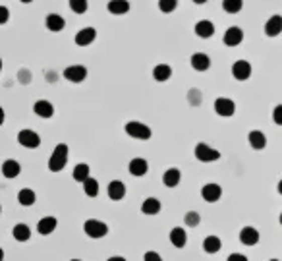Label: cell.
I'll use <instances>...</instances> for the list:
<instances>
[{
  "label": "cell",
  "mask_w": 282,
  "mask_h": 261,
  "mask_svg": "<svg viewBox=\"0 0 282 261\" xmlns=\"http://www.w3.org/2000/svg\"><path fill=\"white\" fill-rule=\"evenodd\" d=\"M68 145L66 143H58L54 151H52V155H50L49 159V170L50 172H60L64 170V166H66V162H68Z\"/></svg>",
  "instance_id": "obj_1"
},
{
  "label": "cell",
  "mask_w": 282,
  "mask_h": 261,
  "mask_svg": "<svg viewBox=\"0 0 282 261\" xmlns=\"http://www.w3.org/2000/svg\"><path fill=\"white\" fill-rule=\"evenodd\" d=\"M124 130H126V134L130 137H134V139H141V141H147L149 137H151V128L147 124H141V122H128V124L124 126Z\"/></svg>",
  "instance_id": "obj_2"
},
{
  "label": "cell",
  "mask_w": 282,
  "mask_h": 261,
  "mask_svg": "<svg viewBox=\"0 0 282 261\" xmlns=\"http://www.w3.org/2000/svg\"><path fill=\"white\" fill-rule=\"evenodd\" d=\"M196 159L201 162H215L221 159V151L213 149L207 143H197L196 145Z\"/></svg>",
  "instance_id": "obj_3"
},
{
  "label": "cell",
  "mask_w": 282,
  "mask_h": 261,
  "mask_svg": "<svg viewBox=\"0 0 282 261\" xmlns=\"http://www.w3.org/2000/svg\"><path fill=\"white\" fill-rule=\"evenodd\" d=\"M83 230L89 238H105L107 232H109V226L103 223V221H97V219H89L83 224Z\"/></svg>",
  "instance_id": "obj_4"
},
{
  "label": "cell",
  "mask_w": 282,
  "mask_h": 261,
  "mask_svg": "<svg viewBox=\"0 0 282 261\" xmlns=\"http://www.w3.org/2000/svg\"><path fill=\"white\" fill-rule=\"evenodd\" d=\"M18 141H20V145H24L27 149H37L39 145H41V137L33 130H22L18 134Z\"/></svg>",
  "instance_id": "obj_5"
},
{
  "label": "cell",
  "mask_w": 282,
  "mask_h": 261,
  "mask_svg": "<svg viewBox=\"0 0 282 261\" xmlns=\"http://www.w3.org/2000/svg\"><path fill=\"white\" fill-rule=\"evenodd\" d=\"M64 77L72 83H81L83 79L87 77V68L81 66V64H74V66H68L64 70Z\"/></svg>",
  "instance_id": "obj_6"
},
{
  "label": "cell",
  "mask_w": 282,
  "mask_h": 261,
  "mask_svg": "<svg viewBox=\"0 0 282 261\" xmlns=\"http://www.w3.org/2000/svg\"><path fill=\"white\" fill-rule=\"evenodd\" d=\"M215 112H217L219 116L228 118V116H232L234 112H236V105H234V101L228 99V97H219V99L215 101Z\"/></svg>",
  "instance_id": "obj_7"
},
{
  "label": "cell",
  "mask_w": 282,
  "mask_h": 261,
  "mask_svg": "<svg viewBox=\"0 0 282 261\" xmlns=\"http://www.w3.org/2000/svg\"><path fill=\"white\" fill-rule=\"evenodd\" d=\"M232 75L234 79H238V81L249 79V75H251V64L247 62V60H236L232 64Z\"/></svg>",
  "instance_id": "obj_8"
},
{
  "label": "cell",
  "mask_w": 282,
  "mask_h": 261,
  "mask_svg": "<svg viewBox=\"0 0 282 261\" xmlns=\"http://www.w3.org/2000/svg\"><path fill=\"white\" fill-rule=\"evenodd\" d=\"M282 33V16L274 14L265 22V35L267 37H278Z\"/></svg>",
  "instance_id": "obj_9"
},
{
  "label": "cell",
  "mask_w": 282,
  "mask_h": 261,
  "mask_svg": "<svg viewBox=\"0 0 282 261\" xmlns=\"http://www.w3.org/2000/svg\"><path fill=\"white\" fill-rule=\"evenodd\" d=\"M95 37H97V29L95 27H83V29H79L75 33V45L77 47H87V45H91L95 41Z\"/></svg>",
  "instance_id": "obj_10"
},
{
  "label": "cell",
  "mask_w": 282,
  "mask_h": 261,
  "mask_svg": "<svg viewBox=\"0 0 282 261\" xmlns=\"http://www.w3.org/2000/svg\"><path fill=\"white\" fill-rule=\"evenodd\" d=\"M242 41H244V31L240 27L232 25V27L226 29V33H224V45L226 47H238Z\"/></svg>",
  "instance_id": "obj_11"
},
{
  "label": "cell",
  "mask_w": 282,
  "mask_h": 261,
  "mask_svg": "<svg viewBox=\"0 0 282 261\" xmlns=\"http://www.w3.org/2000/svg\"><path fill=\"white\" fill-rule=\"evenodd\" d=\"M201 196L205 201L209 203H215V201H219L222 196V188L219 184H205V186L201 188Z\"/></svg>",
  "instance_id": "obj_12"
},
{
  "label": "cell",
  "mask_w": 282,
  "mask_h": 261,
  "mask_svg": "<svg viewBox=\"0 0 282 261\" xmlns=\"http://www.w3.org/2000/svg\"><path fill=\"white\" fill-rule=\"evenodd\" d=\"M56 226H58L56 217H43L37 223V232L43 234V236H49V234H52L56 230Z\"/></svg>",
  "instance_id": "obj_13"
},
{
  "label": "cell",
  "mask_w": 282,
  "mask_h": 261,
  "mask_svg": "<svg viewBox=\"0 0 282 261\" xmlns=\"http://www.w3.org/2000/svg\"><path fill=\"white\" fill-rule=\"evenodd\" d=\"M240 242H242L244 246H255L259 242L257 228H253V226H244L242 232H240Z\"/></svg>",
  "instance_id": "obj_14"
},
{
  "label": "cell",
  "mask_w": 282,
  "mask_h": 261,
  "mask_svg": "<svg viewBox=\"0 0 282 261\" xmlns=\"http://www.w3.org/2000/svg\"><path fill=\"white\" fill-rule=\"evenodd\" d=\"M190 62H192V68L197 70V72H207L209 68H211V58H209L207 54H203V52H196Z\"/></svg>",
  "instance_id": "obj_15"
},
{
  "label": "cell",
  "mask_w": 282,
  "mask_h": 261,
  "mask_svg": "<svg viewBox=\"0 0 282 261\" xmlns=\"http://www.w3.org/2000/svg\"><path fill=\"white\" fill-rule=\"evenodd\" d=\"M196 35L201 39H209L215 35V25L213 22H209V20H201V22H197L196 24Z\"/></svg>",
  "instance_id": "obj_16"
},
{
  "label": "cell",
  "mask_w": 282,
  "mask_h": 261,
  "mask_svg": "<svg viewBox=\"0 0 282 261\" xmlns=\"http://www.w3.org/2000/svg\"><path fill=\"white\" fill-rule=\"evenodd\" d=\"M33 112L37 116H41V118H50L54 114V107H52V103H49V101L41 99L33 105Z\"/></svg>",
  "instance_id": "obj_17"
},
{
  "label": "cell",
  "mask_w": 282,
  "mask_h": 261,
  "mask_svg": "<svg viewBox=\"0 0 282 261\" xmlns=\"http://www.w3.org/2000/svg\"><path fill=\"white\" fill-rule=\"evenodd\" d=\"M128 168H130V172L134 174V176H145L149 170V164L145 159H141V157H135V159H132L130 161V164H128Z\"/></svg>",
  "instance_id": "obj_18"
},
{
  "label": "cell",
  "mask_w": 282,
  "mask_h": 261,
  "mask_svg": "<svg viewBox=\"0 0 282 261\" xmlns=\"http://www.w3.org/2000/svg\"><path fill=\"white\" fill-rule=\"evenodd\" d=\"M20 172H22V166L18 161L8 159V161L2 162V176L4 178H16V176H20Z\"/></svg>",
  "instance_id": "obj_19"
},
{
  "label": "cell",
  "mask_w": 282,
  "mask_h": 261,
  "mask_svg": "<svg viewBox=\"0 0 282 261\" xmlns=\"http://www.w3.org/2000/svg\"><path fill=\"white\" fill-rule=\"evenodd\" d=\"M247 141H249V145L253 147V149H265V145H267V137L263 132H259V130H253V132H249V136H247Z\"/></svg>",
  "instance_id": "obj_20"
},
{
  "label": "cell",
  "mask_w": 282,
  "mask_h": 261,
  "mask_svg": "<svg viewBox=\"0 0 282 261\" xmlns=\"http://www.w3.org/2000/svg\"><path fill=\"white\" fill-rule=\"evenodd\" d=\"M126 196V186H124V182L120 180H112L111 184H109V198L114 199V201H120L124 199Z\"/></svg>",
  "instance_id": "obj_21"
},
{
  "label": "cell",
  "mask_w": 282,
  "mask_h": 261,
  "mask_svg": "<svg viewBox=\"0 0 282 261\" xmlns=\"http://www.w3.org/2000/svg\"><path fill=\"white\" fill-rule=\"evenodd\" d=\"M170 242L174 248H184L185 242H187V234H185L184 228H180V226H176V228H172L170 230Z\"/></svg>",
  "instance_id": "obj_22"
},
{
  "label": "cell",
  "mask_w": 282,
  "mask_h": 261,
  "mask_svg": "<svg viewBox=\"0 0 282 261\" xmlns=\"http://www.w3.org/2000/svg\"><path fill=\"white\" fill-rule=\"evenodd\" d=\"M45 24H47V29H49V31L58 33V31L64 29L66 22H64V18L58 16V14H49V16H47V20H45Z\"/></svg>",
  "instance_id": "obj_23"
},
{
  "label": "cell",
  "mask_w": 282,
  "mask_h": 261,
  "mask_svg": "<svg viewBox=\"0 0 282 261\" xmlns=\"http://www.w3.org/2000/svg\"><path fill=\"white\" fill-rule=\"evenodd\" d=\"M180 178H182V174H180L178 168H168L166 172L162 174V182H164L166 188H176L180 184Z\"/></svg>",
  "instance_id": "obj_24"
},
{
  "label": "cell",
  "mask_w": 282,
  "mask_h": 261,
  "mask_svg": "<svg viewBox=\"0 0 282 261\" xmlns=\"http://www.w3.org/2000/svg\"><path fill=\"white\" fill-rule=\"evenodd\" d=\"M109 12L114 16H122L130 12V2L128 0H111L109 2Z\"/></svg>",
  "instance_id": "obj_25"
},
{
  "label": "cell",
  "mask_w": 282,
  "mask_h": 261,
  "mask_svg": "<svg viewBox=\"0 0 282 261\" xmlns=\"http://www.w3.org/2000/svg\"><path fill=\"white\" fill-rule=\"evenodd\" d=\"M160 209H162V205L157 198H147L141 203V211L145 215H157V213H160Z\"/></svg>",
  "instance_id": "obj_26"
},
{
  "label": "cell",
  "mask_w": 282,
  "mask_h": 261,
  "mask_svg": "<svg viewBox=\"0 0 282 261\" xmlns=\"http://www.w3.org/2000/svg\"><path fill=\"white\" fill-rule=\"evenodd\" d=\"M35 192L33 190H29V188H24V190H20V194H18V201H20V205H24V207H31L33 203H35Z\"/></svg>",
  "instance_id": "obj_27"
},
{
  "label": "cell",
  "mask_w": 282,
  "mask_h": 261,
  "mask_svg": "<svg viewBox=\"0 0 282 261\" xmlns=\"http://www.w3.org/2000/svg\"><path fill=\"white\" fill-rule=\"evenodd\" d=\"M12 234L18 242H27V240L31 238V228H29L27 224L20 223V224H16V226H14Z\"/></svg>",
  "instance_id": "obj_28"
},
{
  "label": "cell",
  "mask_w": 282,
  "mask_h": 261,
  "mask_svg": "<svg viewBox=\"0 0 282 261\" xmlns=\"http://www.w3.org/2000/svg\"><path fill=\"white\" fill-rule=\"evenodd\" d=\"M172 75V68L168 64H159V66H155V70H153V77L157 79V81H166V79H170Z\"/></svg>",
  "instance_id": "obj_29"
},
{
  "label": "cell",
  "mask_w": 282,
  "mask_h": 261,
  "mask_svg": "<svg viewBox=\"0 0 282 261\" xmlns=\"http://www.w3.org/2000/svg\"><path fill=\"white\" fill-rule=\"evenodd\" d=\"M221 248H222V242L219 236H207L203 240V249H205L207 253H217Z\"/></svg>",
  "instance_id": "obj_30"
},
{
  "label": "cell",
  "mask_w": 282,
  "mask_h": 261,
  "mask_svg": "<svg viewBox=\"0 0 282 261\" xmlns=\"http://www.w3.org/2000/svg\"><path fill=\"white\" fill-rule=\"evenodd\" d=\"M89 164H85V162H81V164H75V168H74V172H72V176H74V180L75 182H85L87 178H89Z\"/></svg>",
  "instance_id": "obj_31"
},
{
  "label": "cell",
  "mask_w": 282,
  "mask_h": 261,
  "mask_svg": "<svg viewBox=\"0 0 282 261\" xmlns=\"http://www.w3.org/2000/svg\"><path fill=\"white\" fill-rule=\"evenodd\" d=\"M83 192H85L87 198H97L99 196V182L95 178H87L85 182H83Z\"/></svg>",
  "instance_id": "obj_32"
},
{
  "label": "cell",
  "mask_w": 282,
  "mask_h": 261,
  "mask_svg": "<svg viewBox=\"0 0 282 261\" xmlns=\"http://www.w3.org/2000/svg\"><path fill=\"white\" fill-rule=\"evenodd\" d=\"M244 6V0H222V8L228 14H238Z\"/></svg>",
  "instance_id": "obj_33"
},
{
  "label": "cell",
  "mask_w": 282,
  "mask_h": 261,
  "mask_svg": "<svg viewBox=\"0 0 282 261\" xmlns=\"http://www.w3.org/2000/svg\"><path fill=\"white\" fill-rule=\"evenodd\" d=\"M178 8V0H159V10L164 14H172Z\"/></svg>",
  "instance_id": "obj_34"
},
{
  "label": "cell",
  "mask_w": 282,
  "mask_h": 261,
  "mask_svg": "<svg viewBox=\"0 0 282 261\" xmlns=\"http://www.w3.org/2000/svg\"><path fill=\"white\" fill-rule=\"evenodd\" d=\"M70 8L75 14H85L87 12V0H70Z\"/></svg>",
  "instance_id": "obj_35"
},
{
  "label": "cell",
  "mask_w": 282,
  "mask_h": 261,
  "mask_svg": "<svg viewBox=\"0 0 282 261\" xmlns=\"http://www.w3.org/2000/svg\"><path fill=\"white\" fill-rule=\"evenodd\" d=\"M184 221L187 226H197L199 221H201V217H199V213H196V211H187L184 217Z\"/></svg>",
  "instance_id": "obj_36"
},
{
  "label": "cell",
  "mask_w": 282,
  "mask_h": 261,
  "mask_svg": "<svg viewBox=\"0 0 282 261\" xmlns=\"http://www.w3.org/2000/svg\"><path fill=\"white\" fill-rule=\"evenodd\" d=\"M272 120L276 126H282V105H276L272 111Z\"/></svg>",
  "instance_id": "obj_37"
},
{
  "label": "cell",
  "mask_w": 282,
  "mask_h": 261,
  "mask_svg": "<svg viewBox=\"0 0 282 261\" xmlns=\"http://www.w3.org/2000/svg\"><path fill=\"white\" fill-rule=\"evenodd\" d=\"M10 20V10L6 6H0V25H4Z\"/></svg>",
  "instance_id": "obj_38"
},
{
  "label": "cell",
  "mask_w": 282,
  "mask_h": 261,
  "mask_svg": "<svg viewBox=\"0 0 282 261\" xmlns=\"http://www.w3.org/2000/svg\"><path fill=\"white\" fill-rule=\"evenodd\" d=\"M143 261H162V257H160L157 251H145Z\"/></svg>",
  "instance_id": "obj_39"
},
{
  "label": "cell",
  "mask_w": 282,
  "mask_h": 261,
  "mask_svg": "<svg viewBox=\"0 0 282 261\" xmlns=\"http://www.w3.org/2000/svg\"><path fill=\"white\" fill-rule=\"evenodd\" d=\"M226 261H247V257H245L244 253H230Z\"/></svg>",
  "instance_id": "obj_40"
},
{
  "label": "cell",
  "mask_w": 282,
  "mask_h": 261,
  "mask_svg": "<svg viewBox=\"0 0 282 261\" xmlns=\"http://www.w3.org/2000/svg\"><path fill=\"white\" fill-rule=\"evenodd\" d=\"M4 118H6V114H4V109L0 107V126L4 124Z\"/></svg>",
  "instance_id": "obj_41"
},
{
  "label": "cell",
  "mask_w": 282,
  "mask_h": 261,
  "mask_svg": "<svg viewBox=\"0 0 282 261\" xmlns=\"http://www.w3.org/2000/svg\"><path fill=\"white\" fill-rule=\"evenodd\" d=\"M107 261H126V259H124L122 255H114V257H109Z\"/></svg>",
  "instance_id": "obj_42"
},
{
  "label": "cell",
  "mask_w": 282,
  "mask_h": 261,
  "mask_svg": "<svg viewBox=\"0 0 282 261\" xmlns=\"http://www.w3.org/2000/svg\"><path fill=\"white\" fill-rule=\"evenodd\" d=\"M0 261H4V249L0 248Z\"/></svg>",
  "instance_id": "obj_43"
},
{
  "label": "cell",
  "mask_w": 282,
  "mask_h": 261,
  "mask_svg": "<svg viewBox=\"0 0 282 261\" xmlns=\"http://www.w3.org/2000/svg\"><path fill=\"white\" fill-rule=\"evenodd\" d=\"M278 194H280V196H282V180H280V182H278Z\"/></svg>",
  "instance_id": "obj_44"
},
{
  "label": "cell",
  "mask_w": 282,
  "mask_h": 261,
  "mask_svg": "<svg viewBox=\"0 0 282 261\" xmlns=\"http://www.w3.org/2000/svg\"><path fill=\"white\" fill-rule=\"evenodd\" d=\"M194 2H196V4H205L207 0H194Z\"/></svg>",
  "instance_id": "obj_45"
},
{
  "label": "cell",
  "mask_w": 282,
  "mask_h": 261,
  "mask_svg": "<svg viewBox=\"0 0 282 261\" xmlns=\"http://www.w3.org/2000/svg\"><path fill=\"white\" fill-rule=\"evenodd\" d=\"M20 2H24V4H29V2H33V0H20Z\"/></svg>",
  "instance_id": "obj_46"
},
{
  "label": "cell",
  "mask_w": 282,
  "mask_h": 261,
  "mask_svg": "<svg viewBox=\"0 0 282 261\" xmlns=\"http://www.w3.org/2000/svg\"><path fill=\"white\" fill-rule=\"evenodd\" d=\"M0 72H2V58H0Z\"/></svg>",
  "instance_id": "obj_47"
},
{
  "label": "cell",
  "mask_w": 282,
  "mask_h": 261,
  "mask_svg": "<svg viewBox=\"0 0 282 261\" xmlns=\"http://www.w3.org/2000/svg\"><path fill=\"white\" fill-rule=\"evenodd\" d=\"M280 224H282V213H280Z\"/></svg>",
  "instance_id": "obj_48"
},
{
  "label": "cell",
  "mask_w": 282,
  "mask_h": 261,
  "mask_svg": "<svg viewBox=\"0 0 282 261\" xmlns=\"http://www.w3.org/2000/svg\"><path fill=\"white\" fill-rule=\"evenodd\" d=\"M70 261H81V259H70Z\"/></svg>",
  "instance_id": "obj_49"
},
{
  "label": "cell",
  "mask_w": 282,
  "mask_h": 261,
  "mask_svg": "<svg viewBox=\"0 0 282 261\" xmlns=\"http://www.w3.org/2000/svg\"><path fill=\"white\" fill-rule=\"evenodd\" d=\"M0 213H2V205H0Z\"/></svg>",
  "instance_id": "obj_50"
},
{
  "label": "cell",
  "mask_w": 282,
  "mask_h": 261,
  "mask_svg": "<svg viewBox=\"0 0 282 261\" xmlns=\"http://www.w3.org/2000/svg\"><path fill=\"white\" fill-rule=\"evenodd\" d=\"M269 261H278V259H269Z\"/></svg>",
  "instance_id": "obj_51"
}]
</instances>
